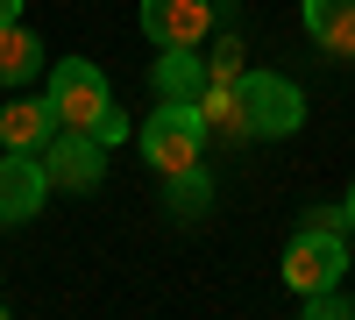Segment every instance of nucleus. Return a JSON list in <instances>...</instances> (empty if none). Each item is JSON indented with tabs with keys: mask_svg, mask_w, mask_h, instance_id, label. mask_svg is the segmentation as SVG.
I'll use <instances>...</instances> for the list:
<instances>
[{
	"mask_svg": "<svg viewBox=\"0 0 355 320\" xmlns=\"http://www.w3.org/2000/svg\"><path fill=\"white\" fill-rule=\"evenodd\" d=\"M306 313L313 320H341V313H355V299H341L334 285H327V292H306Z\"/></svg>",
	"mask_w": 355,
	"mask_h": 320,
	"instance_id": "2eb2a0df",
	"label": "nucleus"
},
{
	"mask_svg": "<svg viewBox=\"0 0 355 320\" xmlns=\"http://www.w3.org/2000/svg\"><path fill=\"white\" fill-rule=\"evenodd\" d=\"M242 36H220V43H206V78H220V85H234V78H242L249 65H242Z\"/></svg>",
	"mask_w": 355,
	"mask_h": 320,
	"instance_id": "4468645a",
	"label": "nucleus"
},
{
	"mask_svg": "<svg viewBox=\"0 0 355 320\" xmlns=\"http://www.w3.org/2000/svg\"><path fill=\"white\" fill-rule=\"evenodd\" d=\"M306 28L320 50L355 57V0H306Z\"/></svg>",
	"mask_w": 355,
	"mask_h": 320,
	"instance_id": "9b49d317",
	"label": "nucleus"
},
{
	"mask_svg": "<svg viewBox=\"0 0 355 320\" xmlns=\"http://www.w3.org/2000/svg\"><path fill=\"white\" fill-rule=\"evenodd\" d=\"M0 221H8V214H0Z\"/></svg>",
	"mask_w": 355,
	"mask_h": 320,
	"instance_id": "aec40b11",
	"label": "nucleus"
},
{
	"mask_svg": "<svg viewBox=\"0 0 355 320\" xmlns=\"http://www.w3.org/2000/svg\"><path fill=\"white\" fill-rule=\"evenodd\" d=\"M348 235H355V192H348Z\"/></svg>",
	"mask_w": 355,
	"mask_h": 320,
	"instance_id": "6ab92c4d",
	"label": "nucleus"
},
{
	"mask_svg": "<svg viewBox=\"0 0 355 320\" xmlns=\"http://www.w3.org/2000/svg\"><path fill=\"white\" fill-rule=\"evenodd\" d=\"M50 135H57L50 93H43V100H8V107H0V150H28V157H36Z\"/></svg>",
	"mask_w": 355,
	"mask_h": 320,
	"instance_id": "6e6552de",
	"label": "nucleus"
},
{
	"mask_svg": "<svg viewBox=\"0 0 355 320\" xmlns=\"http://www.w3.org/2000/svg\"><path fill=\"white\" fill-rule=\"evenodd\" d=\"M242 107H249V135H299L306 121V93L284 71H242Z\"/></svg>",
	"mask_w": 355,
	"mask_h": 320,
	"instance_id": "7ed1b4c3",
	"label": "nucleus"
},
{
	"mask_svg": "<svg viewBox=\"0 0 355 320\" xmlns=\"http://www.w3.org/2000/svg\"><path fill=\"white\" fill-rule=\"evenodd\" d=\"M8 22H21V0H0V28H8Z\"/></svg>",
	"mask_w": 355,
	"mask_h": 320,
	"instance_id": "a211bd4d",
	"label": "nucleus"
},
{
	"mask_svg": "<svg viewBox=\"0 0 355 320\" xmlns=\"http://www.w3.org/2000/svg\"><path fill=\"white\" fill-rule=\"evenodd\" d=\"M43 199H50L43 157L8 150V157H0V214H8V221H28V214H43Z\"/></svg>",
	"mask_w": 355,
	"mask_h": 320,
	"instance_id": "0eeeda50",
	"label": "nucleus"
},
{
	"mask_svg": "<svg viewBox=\"0 0 355 320\" xmlns=\"http://www.w3.org/2000/svg\"><path fill=\"white\" fill-rule=\"evenodd\" d=\"M220 22V0H142L150 43H206Z\"/></svg>",
	"mask_w": 355,
	"mask_h": 320,
	"instance_id": "423d86ee",
	"label": "nucleus"
},
{
	"mask_svg": "<svg viewBox=\"0 0 355 320\" xmlns=\"http://www.w3.org/2000/svg\"><path fill=\"white\" fill-rule=\"evenodd\" d=\"M142 157H150L157 171H185V164H199L206 157V128H199V107L192 100H164L150 121H142Z\"/></svg>",
	"mask_w": 355,
	"mask_h": 320,
	"instance_id": "f257e3e1",
	"label": "nucleus"
},
{
	"mask_svg": "<svg viewBox=\"0 0 355 320\" xmlns=\"http://www.w3.org/2000/svg\"><path fill=\"white\" fill-rule=\"evenodd\" d=\"M164 207H171L178 221H199L206 207H214V178H206L199 164H185V171H164Z\"/></svg>",
	"mask_w": 355,
	"mask_h": 320,
	"instance_id": "ddd939ff",
	"label": "nucleus"
},
{
	"mask_svg": "<svg viewBox=\"0 0 355 320\" xmlns=\"http://www.w3.org/2000/svg\"><path fill=\"white\" fill-rule=\"evenodd\" d=\"M36 157H43V171H50V185H64V192H93V185L107 178V142H100L93 128H57Z\"/></svg>",
	"mask_w": 355,
	"mask_h": 320,
	"instance_id": "39448f33",
	"label": "nucleus"
},
{
	"mask_svg": "<svg viewBox=\"0 0 355 320\" xmlns=\"http://www.w3.org/2000/svg\"><path fill=\"white\" fill-rule=\"evenodd\" d=\"M93 135H100V142H107V150H114V142H121V135H128V114H121V107H107V114H100V121H93Z\"/></svg>",
	"mask_w": 355,
	"mask_h": 320,
	"instance_id": "f3484780",
	"label": "nucleus"
},
{
	"mask_svg": "<svg viewBox=\"0 0 355 320\" xmlns=\"http://www.w3.org/2000/svg\"><path fill=\"white\" fill-rule=\"evenodd\" d=\"M157 93L164 100H199L206 93V50L199 43H164V57H157Z\"/></svg>",
	"mask_w": 355,
	"mask_h": 320,
	"instance_id": "9d476101",
	"label": "nucleus"
},
{
	"mask_svg": "<svg viewBox=\"0 0 355 320\" xmlns=\"http://www.w3.org/2000/svg\"><path fill=\"white\" fill-rule=\"evenodd\" d=\"M299 228H327V235H348V207H306Z\"/></svg>",
	"mask_w": 355,
	"mask_h": 320,
	"instance_id": "dca6fc26",
	"label": "nucleus"
},
{
	"mask_svg": "<svg viewBox=\"0 0 355 320\" xmlns=\"http://www.w3.org/2000/svg\"><path fill=\"white\" fill-rule=\"evenodd\" d=\"M50 107H57V128H93L100 114L114 107L107 71L93 65V57H64V65H50Z\"/></svg>",
	"mask_w": 355,
	"mask_h": 320,
	"instance_id": "f03ea898",
	"label": "nucleus"
},
{
	"mask_svg": "<svg viewBox=\"0 0 355 320\" xmlns=\"http://www.w3.org/2000/svg\"><path fill=\"white\" fill-rule=\"evenodd\" d=\"M192 107H199V128H206V142H242V135H249L242 85H220V78H206V93H199Z\"/></svg>",
	"mask_w": 355,
	"mask_h": 320,
	"instance_id": "1a4fd4ad",
	"label": "nucleus"
},
{
	"mask_svg": "<svg viewBox=\"0 0 355 320\" xmlns=\"http://www.w3.org/2000/svg\"><path fill=\"white\" fill-rule=\"evenodd\" d=\"M36 71H43V43H36V28L8 22V28H0V85H8V93H21Z\"/></svg>",
	"mask_w": 355,
	"mask_h": 320,
	"instance_id": "f8f14e48",
	"label": "nucleus"
},
{
	"mask_svg": "<svg viewBox=\"0 0 355 320\" xmlns=\"http://www.w3.org/2000/svg\"><path fill=\"white\" fill-rule=\"evenodd\" d=\"M341 271H348V235H327V228H299V235H291V249H284V285H291L299 299L341 285Z\"/></svg>",
	"mask_w": 355,
	"mask_h": 320,
	"instance_id": "20e7f679",
	"label": "nucleus"
}]
</instances>
